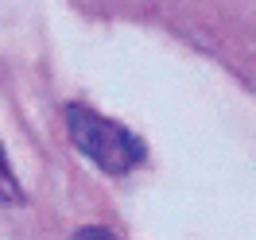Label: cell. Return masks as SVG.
I'll return each instance as SVG.
<instances>
[{"label": "cell", "mask_w": 256, "mask_h": 240, "mask_svg": "<svg viewBox=\"0 0 256 240\" xmlns=\"http://www.w3.org/2000/svg\"><path fill=\"white\" fill-rule=\"evenodd\" d=\"M66 132L70 144L78 147L90 163H97L105 175H128L132 167L148 159V147L140 136H132L124 124H116L86 105H66Z\"/></svg>", "instance_id": "1"}, {"label": "cell", "mask_w": 256, "mask_h": 240, "mask_svg": "<svg viewBox=\"0 0 256 240\" xmlns=\"http://www.w3.org/2000/svg\"><path fill=\"white\" fill-rule=\"evenodd\" d=\"M4 202L8 206H24V194H16V178H12L8 167H4Z\"/></svg>", "instance_id": "2"}, {"label": "cell", "mask_w": 256, "mask_h": 240, "mask_svg": "<svg viewBox=\"0 0 256 240\" xmlns=\"http://www.w3.org/2000/svg\"><path fill=\"white\" fill-rule=\"evenodd\" d=\"M78 240H116V237H112L109 229H97V225H90V229H82Z\"/></svg>", "instance_id": "3"}]
</instances>
